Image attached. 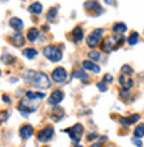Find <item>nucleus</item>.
<instances>
[{
	"label": "nucleus",
	"instance_id": "33",
	"mask_svg": "<svg viewBox=\"0 0 144 147\" xmlns=\"http://www.w3.org/2000/svg\"><path fill=\"white\" fill-rule=\"evenodd\" d=\"M105 4H108V5H112V4H115V0H104Z\"/></svg>",
	"mask_w": 144,
	"mask_h": 147
},
{
	"label": "nucleus",
	"instance_id": "28",
	"mask_svg": "<svg viewBox=\"0 0 144 147\" xmlns=\"http://www.w3.org/2000/svg\"><path fill=\"white\" fill-rule=\"evenodd\" d=\"M121 72L124 74V75H131L133 71H132V68H131L129 66H123V68H121Z\"/></svg>",
	"mask_w": 144,
	"mask_h": 147
},
{
	"label": "nucleus",
	"instance_id": "35",
	"mask_svg": "<svg viewBox=\"0 0 144 147\" xmlns=\"http://www.w3.org/2000/svg\"><path fill=\"white\" fill-rule=\"evenodd\" d=\"M3 100H4V102H7V103H9V98H7V96H3Z\"/></svg>",
	"mask_w": 144,
	"mask_h": 147
},
{
	"label": "nucleus",
	"instance_id": "25",
	"mask_svg": "<svg viewBox=\"0 0 144 147\" xmlns=\"http://www.w3.org/2000/svg\"><path fill=\"white\" fill-rule=\"evenodd\" d=\"M137 40H139V34H137V32H132V34L128 36V39H127L128 44H131V46H135L137 43Z\"/></svg>",
	"mask_w": 144,
	"mask_h": 147
},
{
	"label": "nucleus",
	"instance_id": "6",
	"mask_svg": "<svg viewBox=\"0 0 144 147\" xmlns=\"http://www.w3.org/2000/svg\"><path fill=\"white\" fill-rule=\"evenodd\" d=\"M83 131H84V128L80 123H76L74 127H71L70 130H66V132L70 134V138L74 140L75 143H79L80 139H82V135H83Z\"/></svg>",
	"mask_w": 144,
	"mask_h": 147
},
{
	"label": "nucleus",
	"instance_id": "4",
	"mask_svg": "<svg viewBox=\"0 0 144 147\" xmlns=\"http://www.w3.org/2000/svg\"><path fill=\"white\" fill-rule=\"evenodd\" d=\"M84 9L87 11V13H90L92 16H99L103 12V8L97 0H87L84 3Z\"/></svg>",
	"mask_w": 144,
	"mask_h": 147
},
{
	"label": "nucleus",
	"instance_id": "7",
	"mask_svg": "<svg viewBox=\"0 0 144 147\" xmlns=\"http://www.w3.org/2000/svg\"><path fill=\"white\" fill-rule=\"evenodd\" d=\"M52 136H54V127H51V126H47V127H44L43 130H40L38 132V140L42 142V143H47L52 139Z\"/></svg>",
	"mask_w": 144,
	"mask_h": 147
},
{
	"label": "nucleus",
	"instance_id": "13",
	"mask_svg": "<svg viewBox=\"0 0 144 147\" xmlns=\"http://www.w3.org/2000/svg\"><path fill=\"white\" fill-rule=\"evenodd\" d=\"M140 119V115L139 114H133V115H131L129 118H120V124L121 126H124V127H128V126H131L132 123H135V122H137V120Z\"/></svg>",
	"mask_w": 144,
	"mask_h": 147
},
{
	"label": "nucleus",
	"instance_id": "29",
	"mask_svg": "<svg viewBox=\"0 0 144 147\" xmlns=\"http://www.w3.org/2000/svg\"><path fill=\"white\" fill-rule=\"evenodd\" d=\"M97 88L100 90V91H103V92H105L107 91V86H105V82L103 80V82H99L97 83Z\"/></svg>",
	"mask_w": 144,
	"mask_h": 147
},
{
	"label": "nucleus",
	"instance_id": "23",
	"mask_svg": "<svg viewBox=\"0 0 144 147\" xmlns=\"http://www.w3.org/2000/svg\"><path fill=\"white\" fill-rule=\"evenodd\" d=\"M23 55L28 59H33L36 55H38V51H36L35 48H25V50L23 51Z\"/></svg>",
	"mask_w": 144,
	"mask_h": 147
},
{
	"label": "nucleus",
	"instance_id": "14",
	"mask_svg": "<svg viewBox=\"0 0 144 147\" xmlns=\"http://www.w3.org/2000/svg\"><path fill=\"white\" fill-rule=\"evenodd\" d=\"M9 26H11V27L13 28L16 32H17V31H21V30L24 28L23 20L19 19V18H11V19H9Z\"/></svg>",
	"mask_w": 144,
	"mask_h": 147
},
{
	"label": "nucleus",
	"instance_id": "20",
	"mask_svg": "<svg viewBox=\"0 0 144 147\" xmlns=\"http://www.w3.org/2000/svg\"><path fill=\"white\" fill-rule=\"evenodd\" d=\"M112 31L115 34H117V35H121V34H124L127 31V26L124 23H116V24H113Z\"/></svg>",
	"mask_w": 144,
	"mask_h": 147
},
{
	"label": "nucleus",
	"instance_id": "3",
	"mask_svg": "<svg viewBox=\"0 0 144 147\" xmlns=\"http://www.w3.org/2000/svg\"><path fill=\"white\" fill-rule=\"evenodd\" d=\"M43 54H44V56H46L48 60H51V62H59V60L63 58L62 50H60L58 46H54V44L44 47Z\"/></svg>",
	"mask_w": 144,
	"mask_h": 147
},
{
	"label": "nucleus",
	"instance_id": "1",
	"mask_svg": "<svg viewBox=\"0 0 144 147\" xmlns=\"http://www.w3.org/2000/svg\"><path fill=\"white\" fill-rule=\"evenodd\" d=\"M25 82L31 83V86H35L38 88L46 90L50 87V78L44 72H33V71H28L25 75Z\"/></svg>",
	"mask_w": 144,
	"mask_h": 147
},
{
	"label": "nucleus",
	"instance_id": "19",
	"mask_svg": "<svg viewBox=\"0 0 144 147\" xmlns=\"http://www.w3.org/2000/svg\"><path fill=\"white\" fill-rule=\"evenodd\" d=\"M71 78H79V79H82L83 83H87V82H88V79H90L87 74H84L83 71H80V70H75L74 72L71 74Z\"/></svg>",
	"mask_w": 144,
	"mask_h": 147
},
{
	"label": "nucleus",
	"instance_id": "10",
	"mask_svg": "<svg viewBox=\"0 0 144 147\" xmlns=\"http://www.w3.org/2000/svg\"><path fill=\"white\" fill-rule=\"evenodd\" d=\"M19 134L21 139H29L33 135V127H32L31 124H24V126L20 127Z\"/></svg>",
	"mask_w": 144,
	"mask_h": 147
},
{
	"label": "nucleus",
	"instance_id": "26",
	"mask_svg": "<svg viewBox=\"0 0 144 147\" xmlns=\"http://www.w3.org/2000/svg\"><path fill=\"white\" fill-rule=\"evenodd\" d=\"M88 58L92 60V62H96L100 59V52H97V51H90L88 52Z\"/></svg>",
	"mask_w": 144,
	"mask_h": 147
},
{
	"label": "nucleus",
	"instance_id": "15",
	"mask_svg": "<svg viewBox=\"0 0 144 147\" xmlns=\"http://www.w3.org/2000/svg\"><path fill=\"white\" fill-rule=\"evenodd\" d=\"M82 64H83V67H84L86 70L92 71L94 74H99V72H100V67L96 66V64H95L94 62H91V60H84Z\"/></svg>",
	"mask_w": 144,
	"mask_h": 147
},
{
	"label": "nucleus",
	"instance_id": "11",
	"mask_svg": "<svg viewBox=\"0 0 144 147\" xmlns=\"http://www.w3.org/2000/svg\"><path fill=\"white\" fill-rule=\"evenodd\" d=\"M101 50L104 51V52H111V51L116 50L113 36H109V38H107L105 40H103V43H101Z\"/></svg>",
	"mask_w": 144,
	"mask_h": 147
},
{
	"label": "nucleus",
	"instance_id": "30",
	"mask_svg": "<svg viewBox=\"0 0 144 147\" xmlns=\"http://www.w3.org/2000/svg\"><path fill=\"white\" fill-rule=\"evenodd\" d=\"M132 143H133V144H136L137 147H141V146H143V143H141V140L139 139V138H135V136L132 138Z\"/></svg>",
	"mask_w": 144,
	"mask_h": 147
},
{
	"label": "nucleus",
	"instance_id": "27",
	"mask_svg": "<svg viewBox=\"0 0 144 147\" xmlns=\"http://www.w3.org/2000/svg\"><path fill=\"white\" fill-rule=\"evenodd\" d=\"M56 15H58V8H51L50 11H48V13H47V19L48 20H52V19H55L56 18Z\"/></svg>",
	"mask_w": 144,
	"mask_h": 147
},
{
	"label": "nucleus",
	"instance_id": "32",
	"mask_svg": "<svg viewBox=\"0 0 144 147\" xmlns=\"http://www.w3.org/2000/svg\"><path fill=\"white\" fill-rule=\"evenodd\" d=\"M96 138H97L96 134H90V135L87 136V140H94V139H96Z\"/></svg>",
	"mask_w": 144,
	"mask_h": 147
},
{
	"label": "nucleus",
	"instance_id": "8",
	"mask_svg": "<svg viewBox=\"0 0 144 147\" xmlns=\"http://www.w3.org/2000/svg\"><path fill=\"white\" fill-rule=\"evenodd\" d=\"M67 76H68V74H67V71L63 68V67H56L54 71H52V74H51V78L54 79V82H56V83H63V82L67 79Z\"/></svg>",
	"mask_w": 144,
	"mask_h": 147
},
{
	"label": "nucleus",
	"instance_id": "2",
	"mask_svg": "<svg viewBox=\"0 0 144 147\" xmlns=\"http://www.w3.org/2000/svg\"><path fill=\"white\" fill-rule=\"evenodd\" d=\"M17 109H19V111L23 114L24 118H28V114H31V112L38 110V105H36L35 102H32L31 99L24 98V99H21V100L19 102Z\"/></svg>",
	"mask_w": 144,
	"mask_h": 147
},
{
	"label": "nucleus",
	"instance_id": "5",
	"mask_svg": "<svg viewBox=\"0 0 144 147\" xmlns=\"http://www.w3.org/2000/svg\"><path fill=\"white\" fill-rule=\"evenodd\" d=\"M103 34H104V30H101V28H97V30L92 31L90 35L87 36V46L88 47L99 46L101 42V38H103Z\"/></svg>",
	"mask_w": 144,
	"mask_h": 147
},
{
	"label": "nucleus",
	"instance_id": "37",
	"mask_svg": "<svg viewBox=\"0 0 144 147\" xmlns=\"http://www.w3.org/2000/svg\"><path fill=\"white\" fill-rule=\"evenodd\" d=\"M44 147H47V146H44Z\"/></svg>",
	"mask_w": 144,
	"mask_h": 147
},
{
	"label": "nucleus",
	"instance_id": "34",
	"mask_svg": "<svg viewBox=\"0 0 144 147\" xmlns=\"http://www.w3.org/2000/svg\"><path fill=\"white\" fill-rule=\"evenodd\" d=\"M91 147H103V144L101 143H95V144H92Z\"/></svg>",
	"mask_w": 144,
	"mask_h": 147
},
{
	"label": "nucleus",
	"instance_id": "21",
	"mask_svg": "<svg viewBox=\"0 0 144 147\" xmlns=\"http://www.w3.org/2000/svg\"><path fill=\"white\" fill-rule=\"evenodd\" d=\"M25 98L31 99V100H35V99H44L46 95L43 92H33V91H27L25 92Z\"/></svg>",
	"mask_w": 144,
	"mask_h": 147
},
{
	"label": "nucleus",
	"instance_id": "31",
	"mask_svg": "<svg viewBox=\"0 0 144 147\" xmlns=\"http://www.w3.org/2000/svg\"><path fill=\"white\" fill-rule=\"evenodd\" d=\"M104 82H112L113 80V78H112V75H109V74H107L104 76V79H103Z\"/></svg>",
	"mask_w": 144,
	"mask_h": 147
},
{
	"label": "nucleus",
	"instance_id": "22",
	"mask_svg": "<svg viewBox=\"0 0 144 147\" xmlns=\"http://www.w3.org/2000/svg\"><path fill=\"white\" fill-rule=\"evenodd\" d=\"M27 38L29 42H35L36 39L39 38V30H38V28H31V30H28Z\"/></svg>",
	"mask_w": 144,
	"mask_h": 147
},
{
	"label": "nucleus",
	"instance_id": "12",
	"mask_svg": "<svg viewBox=\"0 0 144 147\" xmlns=\"http://www.w3.org/2000/svg\"><path fill=\"white\" fill-rule=\"evenodd\" d=\"M119 83H120V86L124 88V91H128L133 86V80L129 78V75H124V74L119 78Z\"/></svg>",
	"mask_w": 144,
	"mask_h": 147
},
{
	"label": "nucleus",
	"instance_id": "18",
	"mask_svg": "<svg viewBox=\"0 0 144 147\" xmlns=\"http://www.w3.org/2000/svg\"><path fill=\"white\" fill-rule=\"evenodd\" d=\"M12 42H13V44L17 47H21L24 46V36L20 34V32H16V34H13V36H12Z\"/></svg>",
	"mask_w": 144,
	"mask_h": 147
},
{
	"label": "nucleus",
	"instance_id": "9",
	"mask_svg": "<svg viewBox=\"0 0 144 147\" xmlns=\"http://www.w3.org/2000/svg\"><path fill=\"white\" fill-rule=\"evenodd\" d=\"M63 98H64V94L60 91V90H55L54 92L50 95V99H48V103L52 106L55 105H59L60 102L63 100Z\"/></svg>",
	"mask_w": 144,
	"mask_h": 147
},
{
	"label": "nucleus",
	"instance_id": "17",
	"mask_svg": "<svg viewBox=\"0 0 144 147\" xmlns=\"http://www.w3.org/2000/svg\"><path fill=\"white\" fill-rule=\"evenodd\" d=\"M83 36H84L83 28H82V27H75L74 31H72V39H74L76 43H79V42H82Z\"/></svg>",
	"mask_w": 144,
	"mask_h": 147
},
{
	"label": "nucleus",
	"instance_id": "36",
	"mask_svg": "<svg viewBox=\"0 0 144 147\" xmlns=\"http://www.w3.org/2000/svg\"><path fill=\"white\" fill-rule=\"evenodd\" d=\"M78 147H83V146H78Z\"/></svg>",
	"mask_w": 144,
	"mask_h": 147
},
{
	"label": "nucleus",
	"instance_id": "24",
	"mask_svg": "<svg viewBox=\"0 0 144 147\" xmlns=\"http://www.w3.org/2000/svg\"><path fill=\"white\" fill-rule=\"evenodd\" d=\"M133 136H135V138H141V136H144V124H139L137 127H135Z\"/></svg>",
	"mask_w": 144,
	"mask_h": 147
},
{
	"label": "nucleus",
	"instance_id": "16",
	"mask_svg": "<svg viewBox=\"0 0 144 147\" xmlns=\"http://www.w3.org/2000/svg\"><path fill=\"white\" fill-rule=\"evenodd\" d=\"M28 11L33 13V15H40L42 12H43V5L39 3V1H35V3H32L29 7H28Z\"/></svg>",
	"mask_w": 144,
	"mask_h": 147
}]
</instances>
